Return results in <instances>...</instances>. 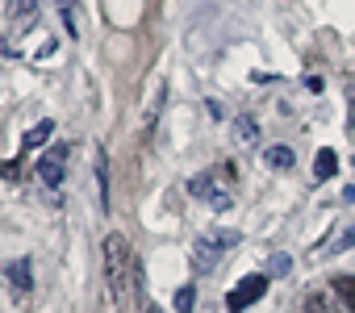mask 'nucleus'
I'll return each mask as SVG.
<instances>
[{
  "label": "nucleus",
  "instance_id": "f257e3e1",
  "mask_svg": "<svg viewBox=\"0 0 355 313\" xmlns=\"http://www.w3.org/2000/svg\"><path fill=\"white\" fill-rule=\"evenodd\" d=\"M105 276H109V296H113V305L125 309V305L134 301V276H138L125 234H109V238H105Z\"/></svg>",
  "mask_w": 355,
  "mask_h": 313
},
{
  "label": "nucleus",
  "instance_id": "f03ea898",
  "mask_svg": "<svg viewBox=\"0 0 355 313\" xmlns=\"http://www.w3.org/2000/svg\"><path fill=\"white\" fill-rule=\"evenodd\" d=\"M243 242V234L239 230H214V234H201L197 242H193V271H214L218 267V259L230 251V247H239Z\"/></svg>",
  "mask_w": 355,
  "mask_h": 313
},
{
  "label": "nucleus",
  "instance_id": "7ed1b4c3",
  "mask_svg": "<svg viewBox=\"0 0 355 313\" xmlns=\"http://www.w3.org/2000/svg\"><path fill=\"white\" fill-rule=\"evenodd\" d=\"M268 284H272V280H268L263 271H255V276H243V280L230 288V296H226V309H230V313H243L247 305H255V301L268 292Z\"/></svg>",
  "mask_w": 355,
  "mask_h": 313
},
{
  "label": "nucleus",
  "instance_id": "20e7f679",
  "mask_svg": "<svg viewBox=\"0 0 355 313\" xmlns=\"http://www.w3.org/2000/svg\"><path fill=\"white\" fill-rule=\"evenodd\" d=\"M189 197H193V201H209L218 213H226V209H230V193H222V188H218V176H214V172L193 176V180H189Z\"/></svg>",
  "mask_w": 355,
  "mask_h": 313
},
{
  "label": "nucleus",
  "instance_id": "39448f33",
  "mask_svg": "<svg viewBox=\"0 0 355 313\" xmlns=\"http://www.w3.org/2000/svg\"><path fill=\"white\" fill-rule=\"evenodd\" d=\"M63 163H67V146L59 142L51 154H42V159H38V180H42L46 188H59V184H63Z\"/></svg>",
  "mask_w": 355,
  "mask_h": 313
},
{
  "label": "nucleus",
  "instance_id": "423d86ee",
  "mask_svg": "<svg viewBox=\"0 0 355 313\" xmlns=\"http://www.w3.org/2000/svg\"><path fill=\"white\" fill-rule=\"evenodd\" d=\"M230 134H234L239 146H259V121H255L251 113H239V117L230 121Z\"/></svg>",
  "mask_w": 355,
  "mask_h": 313
},
{
  "label": "nucleus",
  "instance_id": "0eeeda50",
  "mask_svg": "<svg viewBox=\"0 0 355 313\" xmlns=\"http://www.w3.org/2000/svg\"><path fill=\"white\" fill-rule=\"evenodd\" d=\"M5 276H9V288H13V292H30V288H34V263H30V259H13V263L5 267Z\"/></svg>",
  "mask_w": 355,
  "mask_h": 313
},
{
  "label": "nucleus",
  "instance_id": "6e6552de",
  "mask_svg": "<svg viewBox=\"0 0 355 313\" xmlns=\"http://www.w3.org/2000/svg\"><path fill=\"white\" fill-rule=\"evenodd\" d=\"M263 163L272 172H288L297 163V154H293V146H263Z\"/></svg>",
  "mask_w": 355,
  "mask_h": 313
},
{
  "label": "nucleus",
  "instance_id": "1a4fd4ad",
  "mask_svg": "<svg viewBox=\"0 0 355 313\" xmlns=\"http://www.w3.org/2000/svg\"><path fill=\"white\" fill-rule=\"evenodd\" d=\"M96 154V188H101V209H109V154L105 146H92Z\"/></svg>",
  "mask_w": 355,
  "mask_h": 313
},
{
  "label": "nucleus",
  "instance_id": "9d476101",
  "mask_svg": "<svg viewBox=\"0 0 355 313\" xmlns=\"http://www.w3.org/2000/svg\"><path fill=\"white\" fill-rule=\"evenodd\" d=\"M334 172H338V154L326 146V150H318V159H313V176L318 180H334Z\"/></svg>",
  "mask_w": 355,
  "mask_h": 313
},
{
  "label": "nucleus",
  "instance_id": "9b49d317",
  "mask_svg": "<svg viewBox=\"0 0 355 313\" xmlns=\"http://www.w3.org/2000/svg\"><path fill=\"white\" fill-rule=\"evenodd\" d=\"M51 134H55V121L46 117V121H38L34 129H26V138H21V146H26V150H34V146H42V142H51Z\"/></svg>",
  "mask_w": 355,
  "mask_h": 313
},
{
  "label": "nucleus",
  "instance_id": "f8f14e48",
  "mask_svg": "<svg viewBox=\"0 0 355 313\" xmlns=\"http://www.w3.org/2000/svg\"><path fill=\"white\" fill-rule=\"evenodd\" d=\"M193 309H197V288L180 284V288H175V313H193Z\"/></svg>",
  "mask_w": 355,
  "mask_h": 313
},
{
  "label": "nucleus",
  "instance_id": "ddd939ff",
  "mask_svg": "<svg viewBox=\"0 0 355 313\" xmlns=\"http://www.w3.org/2000/svg\"><path fill=\"white\" fill-rule=\"evenodd\" d=\"M76 5H80V0H55V9H59V17H63V26H67L71 38L80 34V26H76Z\"/></svg>",
  "mask_w": 355,
  "mask_h": 313
},
{
  "label": "nucleus",
  "instance_id": "4468645a",
  "mask_svg": "<svg viewBox=\"0 0 355 313\" xmlns=\"http://www.w3.org/2000/svg\"><path fill=\"white\" fill-rule=\"evenodd\" d=\"M5 9H9V17H13V21H21V17L30 21V17H34V9H38V0H5Z\"/></svg>",
  "mask_w": 355,
  "mask_h": 313
},
{
  "label": "nucleus",
  "instance_id": "2eb2a0df",
  "mask_svg": "<svg viewBox=\"0 0 355 313\" xmlns=\"http://www.w3.org/2000/svg\"><path fill=\"white\" fill-rule=\"evenodd\" d=\"M334 292L343 296L347 309H355V276H334Z\"/></svg>",
  "mask_w": 355,
  "mask_h": 313
},
{
  "label": "nucleus",
  "instance_id": "dca6fc26",
  "mask_svg": "<svg viewBox=\"0 0 355 313\" xmlns=\"http://www.w3.org/2000/svg\"><path fill=\"white\" fill-rule=\"evenodd\" d=\"M305 313H334V305H330L326 292H309L305 296Z\"/></svg>",
  "mask_w": 355,
  "mask_h": 313
},
{
  "label": "nucleus",
  "instance_id": "f3484780",
  "mask_svg": "<svg viewBox=\"0 0 355 313\" xmlns=\"http://www.w3.org/2000/svg\"><path fill=\"white\" fill-rule=\"evenodd\" d=\"M288 267H293L288 255H272V259H268V276H288Z\"/></svg>",
  "mask_w": 355,
  "mask_h": 313
},
{
  "label": "nucleus",
  "instance_id": "a211bd4d",
  "mask_svg": "<svg viewBox=\"0 0 355 313\" xmlns=\"http://www.w3.org/2000/svg\"><path fill=\"white\" fill-rule=\"evenodd\" d=\"M351 247H355V230H347L334 247H326V255H338V251H351Z\"/></svg>",
  "mask_w": 355,
  "mask_h": 313
},
{
  "label": "nucleus",
  "instance_id": "6ab92c4d",
  "mask_svg": "<svg viewBox=\"0 0 355 313\" xmlns=\"http://www.w3.org/2000/svg\"><path fill=\"white\" fill-rule=\"evenodd\" d=\"M347 125L355 129V88H347Z\"/></svg>",
  "mask_w": 355,
  "mask_h": 313
},
{
  "label": "nucleus",
  "instance_id": "aec40b11",
  "mask_svg": "<svg viewBox=\"0 0 355 313\" xmlns=\"http://www.w3.org/2000/svg\"><path fill=\"white\" fill-rule=\"evenodd\" d=\"M205 109H209V117H218V121H222V117H226V113H222V105H218V100H205Z\"/></svg>",
  "mask_w": 355,
  "mask_h": 313
},
{
  "label": "nucleus",
  "instance_id": "412c9836",
  "mask_svg": "<svg viewBox=\"0 0 355 313\" xmlns=\"http://www.w3.org/2000/svg\"><path fill=\"white\" fill-rule=\"evenodd\" d=\"M142 313H163V309H155V305H142Z\"/></svg>",
  "mask_w": 355,
  "mask_h": 313
}]
</instances>
